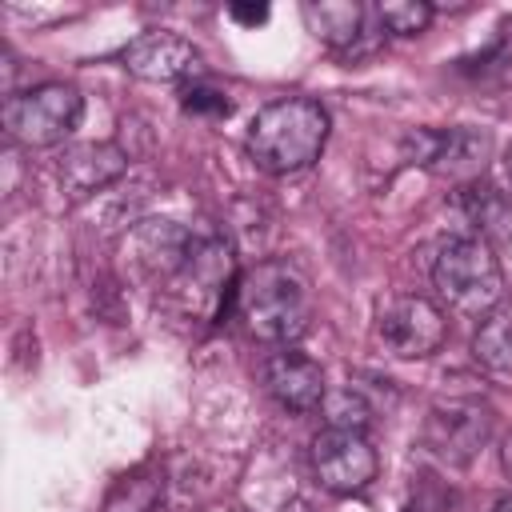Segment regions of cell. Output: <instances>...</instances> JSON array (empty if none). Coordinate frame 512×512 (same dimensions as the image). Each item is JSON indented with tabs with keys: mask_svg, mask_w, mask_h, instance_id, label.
Here are the masks:
<instances>
[{
	"mask_svg": "<svg viewBox=\"0 0 512 512\" xmlns=\"http://www.w3.org/2000/svg\"><path fill=\"white\" fill-rule=\"evenodd\" d=\"M328 128H332V120L320 100L284 96V100L264 104L252 116L244 148L256 160V168H264L272 176H292L320 160V152L328 144Z\"/></svg>",
	"mask_w": 512,
	"mask_h": 512,
	"instance_id": "obj_1",
	"label": "cell"
},
{
	"mask_svg": "<svg viewBox=\"0 0 512 512\" xmlns=\"http://www.w3.org/2000/svg\"><path fill=\"white\" fill-rule=\"evenodd\" d=\"M236 308L264 344H292L308 328V284L284 260H260L236 284Z\"/></svg>",
	"mask_w": 512,
	"mask_h": 512,
	"instance_id": "obj_2",
	"label": "cell"
},
{
	"mask_svg": "<svg viewBox=\"0 0 512 512\" xmlns=\"http://www.w3.org/2000/svg\"><path fill=\"white\" fill-rule=\"evenodd\" d=\"M432 284L448 312L488 316L504 296V272L484 236H452L432 260Z\"/></svg>",
	"mask_w": 512,
	"mask_h": 512,
	"instance_id": "obj_3",
	"label": "cell"
},
{
	"mask_svg": "<svg viewBox=\"0 0 512 512\" xmlns=\"http://www.w3.org/2000/svg\"><path fill=\"white\" fill-rule=\"evenodd\" d=\"M4 132L24 148H52L64 144L84 116V96L72 84H36L28 92H12L4 100Z\"/></svg>",
	"mask_w": 512,
	"mask_h": 512,
	"instance_id": "obj_4",
	"label": "cell"
},
{
	"mask_svg": "<svg viewBox=\"0 0 512 512\" xmlns=\"http://www.w3.org/2000/svg\"><path fill=\"white\" fill-rule=\"evenodd\" d=\"M376 340L396 360H424L448 340V320L424 296H388L376 304Z\"/></svg>",
	"mask_w": 512,
	"mask_h": 512,
	"instance_id": "obj_5",
	"label": "cell"
},
{
	"mask_svg": "<svg viewBox=\"0 0 512 512\" xmlns=\"http://www.w3.org/2000/svg\"><path fill=\"white\" fill-rule=\"evenodd\" d=\"M304 24L312 28L316 40H324L344 60L372 56L388 36L376 8L360 4V0H320V4L312 0V4H304Z\"/></svg>",
	"mask_w": 512,
	"mask_h": 512,
	"instance_id": "obj_6",
	"label": "cell"
},
{
	"mask_svg": "<svg viewBox=\"0 0 512 512\" xmlns=\"http://www.w3.org/2000/svg\"><path fill=\"white\" fill-rule=\"evenodd\" d=\"M492 436V408L480 400H440L424 420V448L444 464H468Z\"/></svg>",
	"mask_w": 512,
	"mask_h": 512,
	"instance_id": "obj_7",
	"label": "cell"
},
{
	"mask_svg": "<svg viewBox=\"0 0 512 512\" xmlns=\"http://www.w3.org/2000/svg\"><path fill=\"white\" fill-rule=\"evenodd\" d=\"M312 464L320 484L336 496L364 492L380 472L376 448L364 440V432H348V428H324L312 440Z\"/></svg>",
	"mask_w": 512,
	"mask_h": 512,
	"instance_id": "obj_8",
	"label": "cell"
},
{
	"mask_svg": "<svg viewBox=\"0 0 512 512\" xmlns=\"http://www.w3.org/2000/svg\"><path fill=\"white\" fill-rule=\"evenodd\" d=\"M196 236L184 232L176 220H144L128 240H124V260L136 276L172 284L192 252Z\"/></svg>",
	"mask_w": 512,
	"mask_h": 512,
	"instance_id": "obj_9",
	"label": "cell"
},
{
	"mask_svg": "<svg viewBox=\"0 0 512 512\" xmlns=\"http://www.w3.org/2000/svg\"><path fill=\"white\" fill-rule=\"evenodd\" d=\"M120 64L148 84H180L200 72V48L176 32H144L120 52Z\"/></svg>",
	"mask_w": 512,
	"mask_h": 512,
	"instance_id": "obj_10",
	"label": "cell"
},
{
	"mask_svg": "<svg viewBox=\"0 0 512 512\" xmlns=\"http://www.w3.org/2000/svg\"><path fill=\"white\" fill-rule=\"evenodd\" d=\"M264 388L288 412H312V408H320V400L328 392L324 368L312 356L296 352L292 344H280L276 352H268V360H264Z\"/></svg>",
	"mask_w": 512,
	"mask_h": 512,
	"instance_id": "obj_11",
	"label": "cell"
},
{
	"mask_svg": "<svg viewBox=\"0 0 512 512\" xmlns=\"http://www.w3.org/2000/svg\"><path fill=\"white\" fill-rule=\"evenodd\" d=\"M124 172H128V152L112 140L72 144L56 160V176H60V188L68 192V200H88L92 192L116 184Z\"/></svg>",
	"mask_w": 512,
	"mask_h": 512,
	"instance_id": "obj_12",
	"label": "cell"
},
{
	"mask_svg": "<svg viewBox=\"0 0 512 512\" xmlns=\"http://www.w3.org/2000/svg\"><path fill=\"white\" fill-rule=\"evenodd\" d=\"M488 152H492V136L488 132H480V128H440V148H436L432 172L472 184L484 172Z\"/></svg>",
	"mask_w": 512,
	"mask_h": 512,
	"instance_id": "obj_13",
	"label": "cell"
},
{
	"mask_svg": "<svg viewBox=\"0 0 512 512\" xmlns=\"http://www.w3.org/2000/svg\"><path fill=\"white\" fill-rule=\"evenodd\" d=\"M164 500V476L144 464V468H132L128 476H120L104 500V512H156Z\"/></svg>",
	"mask_w": 512,
	"mask_h": 512,
	"instance_id": "obj_14",
	"label": "cell"
},
{
	"mask_svg": "<svg viewBox=\"0 0 512 512\" xmlns=\"http://www.w3.org/2000/svg\"><path fill=\"white\" fill-rule=\"evenodd\" d=\"M460 204H464V212H468V220L484 232V236H512V200L500 192V188H492V184H468L464 192H460Z\"/></svg>",
	"mask_w": 512,
	"mask_h": 512,
	"instance_id": "obj_15",
	"label": "cell"
},
{
	"mask_svg": "<svg viewBox=\"0 0 512 512\" xmlns=\"http://www.w3.org/2000/svg\"><path fill=\"white\" fill-rule=\"evenodd\" d=\"M472 356L488 372H512V312H488L472 336Z\"/></svg>",
	"mask_w": 512,
	"mask_h": 512,
	"instance_id": "obj_16",
	"label": "cell"
},
{
	"mask_svg": "<svg viewBox=\"0 0 512 512\" xmlns=\"http://www.w3.org/2000/svg\"><path fill=\"white\" fill-rule=\"evenodd\" d=\"M376 16H380L384 32H392V36H420L432 24L436 8L428 0H384V4H376Z\"/></svg>",
	"mask_w": 512,
	"mask_h": 512,
	"instance_id": "obj_17",
	"label": "cell"
},
{
	"mask_svg": "<svg viewBox=\"0 0 512 512\" xmlns=\"http://www.w3.org/2000/svg\"><path fill=\"white\" fill-rule=\"evenodd\" d=\"M320 408H324V420H328V428L364 432V424L372 420V404H368V400H364L356 388H336V392H324Z\"/></svg>",
	"mask_w": 512,
	"mask_h": 512,
	"instance_id": "obj_18",
	"label": "cell"
},
{
	"mask_svg": "<svg viewBox=\"0 0 512 512\" xmlns=\"http://www.w3.org/2000/svg\"><path fill=\"white\" fill-rule=\"evenodd\" d=\"M180 108H184L188 116H212V120H224V116L232 112V100H228V92H220V88L188 84V88L180 92Z\"/></svg>",
	"mask_w": 512,
	"mask_h": 512,
	"instance_id": "obj_19",
	"label": "cell"
},
{
	"mask_svg": "<svg viewBox=\"0 0 512 512\" xmlns=\"http://www.w3.org/2000/svg\"><path fill=\"white\" fill-rule=\"evenodd\" d=\"M228 16L244 28H256V24L268 20V4H228Z\"/></svg>",
	"mask_w": 512,
	"mask_h": 512,
	"instance_id": "obj_20",
	"label": "cell"
},
{
	"mask_svg": "<svg viewBox=\"0 0 512 512\" xmlns=\"http://www.w3.org/2000/svg\"><path fill=\"white\" fill-rule=\"evenodd\" d=\"M500 468H504V476L512 480V432L504 436V448H500Z\"/></svg>",
	"mask_w": 512,
	"mask_h": 512,
	"instance_id": "obj_21",
	"label": "cell"
},
{
	"mask_svg": "<svg viewBox=\"0 0 512 512\" xmlns=\"http://www.w3.org/2000/svg\"><path fill=\"white\" fill-rule=\"evenodd\" d=\"M276 512H312V508H308L304 500H284V504H280Z\"/></svg>",
	"mask_w": 512,
	"mask_h": 512,
	"instance_id": "obj_22",
	"label": "cell"
},
{
	"mask_svg": "<svg viewBox=\"0 0 512 512\" xmlns=\"http://www.w3.org/2000/svg\"><path fill=\"white\" fill-rule=\"evenodd\" d=\"M492 512H512V496H504V500H496V508Z\"/></svg>",
	"mask_w": 512,
	"mask_h": 512,
	"instance_id": "obj_23",
	"label": "cell"
},
{
	"mask_svg": "<svg viewBox=\"0 0 512 512\" xmlns=\"http://www.w3.org/2000/svg\"><path fill=\"white\" fill-rule=\"evenodd\" d=\"M504 168H508V176H512V148L504 152Z\"/></svg>",
	"mask_w": 512,
	"mask_h": 512,
	"instance_id": "obj_24",
	"label": "cell"
}]
</instances>
